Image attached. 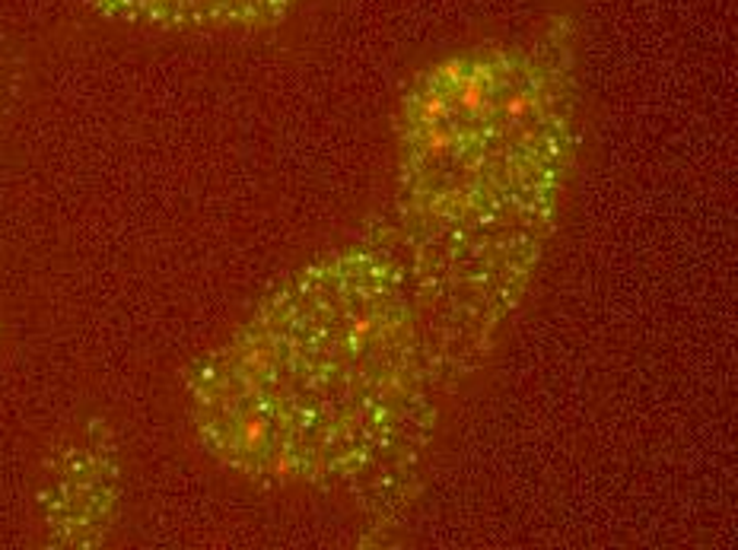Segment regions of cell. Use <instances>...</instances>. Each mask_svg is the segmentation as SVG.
Masks as SVG:
<instances>
[{"mask_svg":"<svg viewBox=\"0 0 738 550\" xmlns=\"http://www.w3.org/2000/svg\"><path fill=\"white\" fill-rule=\"evenodd\" d=\"M420 375L405 271L357 249L267 296L191 369L184 407L223 468L261 483L329 480L398 440Z\"/></svg>","mask_w":738,"mask_h":550,"instance_id":"obj_1","label":"cell"},{"mask_svg":"<svg viewBox=\"0 0 738 550\" xmlns=\"http://www.w3.org/2000/svg\"><path fill=\"white\" fill-rule=\"evenodd\" d=\"M121 500V468L115 442L99 423L83 442H71L51 465L45 493V522L51 545L93 548L106 538Z\"/></svg>","mask_w":738,"mask_h":550,"instance_id":"obj_2","label":"cell"},{"mask_svg":"<svg viewBox=\"0 0 738 550\" xmlns=\"http://www.w3.org/2000/svg\"><path fill=\"white\" fill-rule=\"evenodd\" d=\"M111 23L166 29V33H217L261 29L284 20L299 0H90Z\"/></svg>","mask_w":738,"mask_h":550,"instance_id":"obj_3","label":"cell"}]
</instances>
